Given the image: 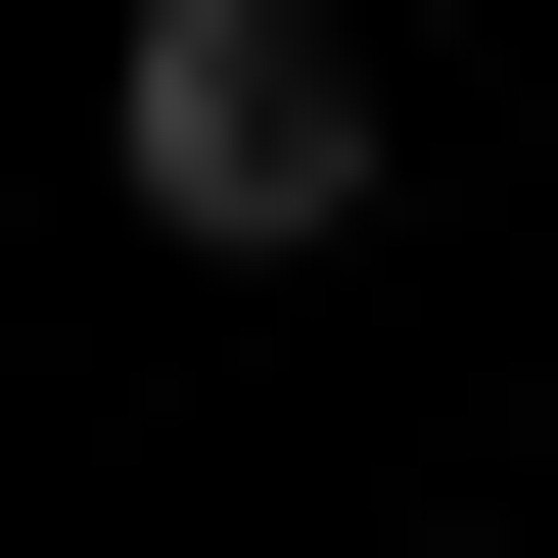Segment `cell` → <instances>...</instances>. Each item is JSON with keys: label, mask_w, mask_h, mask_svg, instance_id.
Listing matches in <instances>:
<instances>
[{"label": "cell", "mask_w": 558, "mask_h": 558, "mask_svg": "<svg viewBox=\"0 0 558 558\" xmlns=\"http://www.w3.org/2000/svg\"><path fill=\"white\" fill-rule=\"evenodd\" d=\"M94 186L186 279H326L373 233V0H94Z\"/></svg>", "instance_id": "obj_1"}]
</instances>
